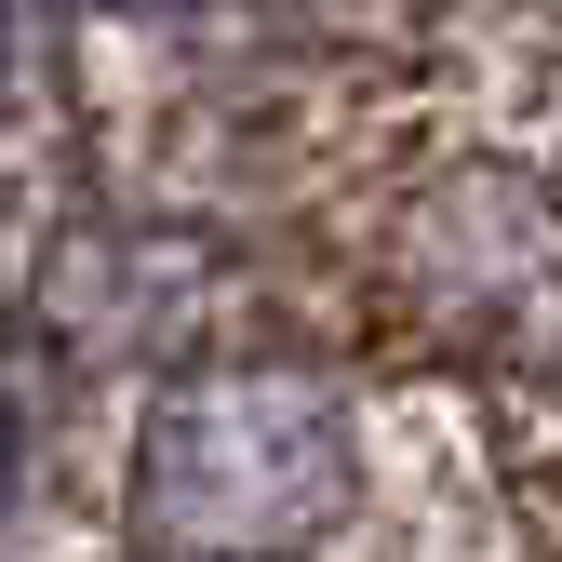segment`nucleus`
Masks as SVG:
<instances>
[{
	"label": "nucleus",
	"mask_w": 562,
	"mask_h": 562,
	"mask_svg": "<svg viewBox=\"0 0 562 562\" xmlns=\"http://www.w3.org/2000/svg\"><path fill=\"white\" fill-rule=\"evenodd\" d=\"M348 509V415L322 375H188L134 442V536L161 562H281Z\"/></svg>",
	"instance_id": "f257e3e1"
}]
</instances>
